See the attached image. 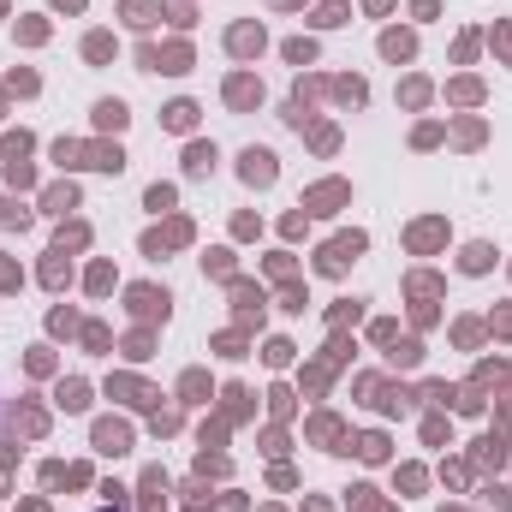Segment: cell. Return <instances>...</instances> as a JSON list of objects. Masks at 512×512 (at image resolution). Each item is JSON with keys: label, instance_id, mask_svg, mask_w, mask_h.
Returning <instances> with one entry per match:
<instances>
[{"label": "cell", "instance_id": "6da1fadb", "mask_svg": "<svg viewBox=\"0 0 512 512\" xmlns=\"http://www.w3.org/2000/svg\"><path fill=\"white\" fill-rule=\"evenodd\" d=\"M245 173H251V179H268L274 167H268V155H256V149H251V155H245Z\"/></svg>", "mask_w": 512, "mask_h": 512}]
</instances>
